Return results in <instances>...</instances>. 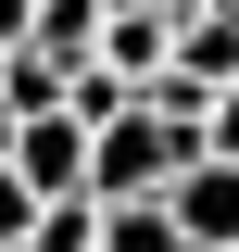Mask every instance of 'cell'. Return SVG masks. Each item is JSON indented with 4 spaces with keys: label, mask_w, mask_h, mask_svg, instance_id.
<instances>
[{
    "label": "cell",
    "mask_w": 239,
    "mask_h": 252,
    "mask_svg": "<svg viewBox=\"0 0 239 252\" xmlns=\"http://www.w3.org/2000/svg\"><path fill=\"white\" fill-rule=\"evenodd\" d=\"M189 152H202V126H177V114H151V101L126 89L114 114H89V202H151V189L177 177Z\"/></svg>",
    "instance_id": "obj_1"
},
{
    "label": "cell",
    "mask_w": 239,
    "mask_h": 252,
    "mask_svg": "<svg viewBox=\"0 0 239 252\" xmlns=\"http://www.w3.org/2000/svg\"><path fill=\"white\" fill-rule=\"evenodd\" d=\"M151 202L177 215V240H189V252H239V164H227V152H189Z\"/></svg>",
    "instance_id": "obj_2"
},
{
    "label": "cell",
    "mask_w": 239,
    "mask_h": 252,
    "mask_svg": "<svg viewBox=\"0 0 239 252\" xmlns=\"http://www.w3.org/2000/svg\"><path fill=\"white\" fill-rule=\"evenodd\" d=\"M0 164L26 177L38 202H63V189H89V114H63V101H51V114H13V152H0Z\"/></svg>",
    "instance_id": "obj_3"
},
{
    "label": "cell",
    "mask_w": 239,
    "mask_h": 252,
    "mask_svg": "<svg viewBox=\"0 0 239 252\" xmlns=\"http://www.w3.org/2000/svg\"><path fill=\"white\" fill-rule=\"evenodd\" d=\"M177 76H202V89H227L239 76V0H202V13H177Z\"/></svg>",
    "instance_id": "obj_4"
},
{
    "label": "cell",
    "mask_w": 239,
    "mask_h": 252,
    "mask_svg": "<svg viewBox=\"0 0 239 252\" xmlns=\"http://www.w3.org/2000/svg\"><path fill=\"white\" fill-rule=\"evenodd\" d=\"M89 252H189V240H177L164 202H101V240H89Z\"/></svg>",
    "instance_id": "obj_5"
},
{
    "label": "cell",
    "mask_w": 239,
    "mask_h": 252,
    "mask_svg": "<svg viewBox=\"0 0 239 252\" xmlns=\"http://www.w3.org/2000/svg\"><path fill=\"white\" fill-rule=\"evenodd\" d=\"M89 38H101V0H38L26 51H51V63H89Z\"/></svg>",
    "instance_id": "obj_6"
},
{
    "label": "cell",
    "mask_w": 239,
    "mask_h": 252,
    "mask_svg": "<svg viewBox=\"0 0 239 252\" xmlns=\"http://www.w3.org/2000/svg\"><path fill=\"white\" fill-rule=\"evenodd\" d=\"M63 101V63L51 51H0V114H51Z\"/></svg>",
    "instance_id": "obj_7"
},
{
    "label": "cell",
    "mask_w": 239,
    "mask_h": 252,
    "mask_svg": "<svg viewBox=\"0 0 239 252\" xmlns=\"http://www.w3.org/2000/svg\"><path fill=\"white\" fill-rule=\"evenodd\" d=\"M89 240H101V202H89V189L38 202V227H26V252H89Z\"/></svg>",
    "instance_id": "obj_8"
},
{
    "label": "cell",
    "mask_w": 239,
    "mask_h": 252,
    "mask_svg": "<svg viewBox=\"0 0 239 252\" xmlns=\"http://www.w3.org/2000/svg\"><path fill=\"white\" fill-rule=\"evenodd\" d=\"M202 152H227V164H239V76H227V89L202 101Z\"/></svg>",
    "instance_id": "obj_9"
},
{
    "label": "cell",
    "mask_w": 239,
    "mask_h": 252,
    "mask_svg": "<svg viewBox=\"0 0 239 252\" xmlns=\"http://www.w3.org/2000/svg\"><path fill=\"white\" fill-rule=\"evenodd\" d=\"M26 227H38V189L13 177V164H0V240H26Z\"/></svg>",
    "instance_id": "obj_10"
},
{
    "label": "cell",
    "mask_w": 239,
    "mask_h": 252,
    "mask_svg": "<svg viewBox=\"0 0 239 252\" xmlns=\"http://www.w3.org/2000/svg\"><path fill=\"white\" fill-rule=\"evenodd\" d=\"M26 26H38V0H0V51H26Z\"/></svg>",
    "instance_id": "obj_11"
},
{
    "label": "cell",
    "mask_w": 239,
    "mask_h": 252,
    "mask_svg": "<svg viewBox=\"0 0 239 252\" xmlns=\"http://www.w3.org/2000/svg\"><path fill=\"white\" fill-rule=\"evenodd\" d=\"M0 252H26V240H0Z\"/></svg>",
    "instance_id": "obj_12"
}]
</instances>
